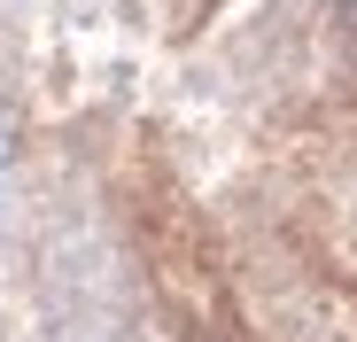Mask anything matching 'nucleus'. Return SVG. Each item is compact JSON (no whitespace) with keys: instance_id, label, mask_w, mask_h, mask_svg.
Instances as JSON below:
<instances>
[]
</instances>
